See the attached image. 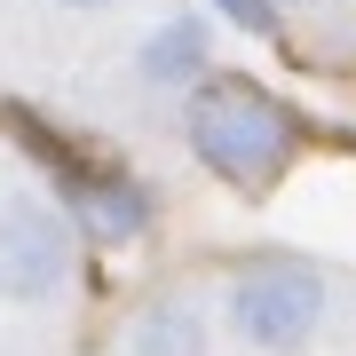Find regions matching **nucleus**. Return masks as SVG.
Wrapping results in <instances>:
<instances>
[{
    "label": "nucleus",
    "instance_id": "nucleus-1",
    "mask_svg": "<svg viewBox=\"0 0 356 356\" xmlns=\"http://www.w3.org/2000/svg\"><path fill=\"white\" fill-rule=\"evenodd\" d=\"M182 135L206 175L238 182V191H269L293 159V111L277 95H261L254 79H198L191 111H182Z\"/></svg>",
    "mask_w": 356,
    "mask_h": 356
},
{
    "label": "nucleus",
    "instance_id": "nucleus-2",
    "mask_svg": "<svg viewBox=\"0 0 356 356\" xmlns=\"http://www.w3.org/2000/svg\"><path fill=\"white\" fill-rule=\"evenodd\" d=\"M222 309H229V332H238L245 348L293 356V348H309V332L325 317V277L309 261H285V254L277 261H245L238 277H229Z\"/></svg>",
    "mask_w": 356,
    "mask_h": 356
},
{
    "label": "nucleus",
    "instance_id": "nucleus-3",
    "mask_svg": "<svg viewBox=\"0 0 356 356\" xmlns=\"http://www.w3.org/2000/svg\"><path fill=\"white\" fill-rule=\"evenodd\" d=\"M72 285V222L48 198H0V301L40 309Z\"/></svg>",
    "mask_w": 356,
    "mask_h": 356
},
{
    "label": "nucleus",
    "instance_id": "nucleus-4",
    "mask_svg": "<svg viewBox=\"0 0 356 356\" xmlns=\"http://www.w3.org/2000/svg\"><path fill=\"white\" fill-rule=\"evenodd\" d=\"M72 198V222L88 229L95 245H127L151 229V191H143L135 175H119V166H79V175L64 182Z\"/></svg>",
    "mask_w": 356,
    "mask_h": 356
},
{
    "label": "nucleus",
    "instance_id": "nucleus-5",
    "mask_svg": "<svg viewBox=\"0 0 356 356\" xmlns=\"http://www.w3.org/2000/svg\"><path fill=\"white\" fill-rule=\"evenodd\" d=\"M206 56H214V40H206L198 16H166V24L143 40L135 72L151 79V88H198V79H206Z\"/></svg>",
    "mask_w": 356,
    "mask_h": 356
},
{
    "label": "nucleus",
    "instance_id": "nucleus-6",
    "mask_svg": "<svg viewBox=\"0 0 356 356\" xmlns=\"http://www.w3.org/2000/svg\"><path fill=\"white\" fill-rule=\"evenodd\" d=\"M135 356H206V317L191 301H151L135 325Z\"/></svg>",
    "mask_w": 356,
    "mask_h": 356
},
{
    "label": "nucleus",
    "instance_id": "nucleus-7",
    "mask_svg": "<svg viewBox=\"0 0 356 356\" xmlns=\"http://www.w3.org/2000/svg\"><path fill=\"white\" fill-rule=\"evenodd\" d=\"M222 8V24H238V32H277V0H214Z\"/></svg>",
    "mask_w": 356,
    "mask_h": 356
},
{
    "label": "nucleus",
    "instance_id": "nucleus-8",
    "mask_svg": "<svg viewBox=\"0 0 356 356\" xmlns=\"http://www.w3.org/2000/svg\"><path fill=\"white\" fill-rule=\"evenodd\" d=\"M64 8H111V0H64Z\"/></svg>",
    "mask_w": 356,
    "mask_h": 356
}]
</instances>
